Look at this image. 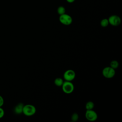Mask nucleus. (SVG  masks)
<instances>
[{"mask_svg":"<svg viewBox=\"0 0 122 122\" xmlns=\"http://www.w3.org/2000/svg\"><path fill=\"white\" fill-rule=\"evenodd\" d=\"M110 24L113 26H118L121 23V18L116 15H112L108 19Z\"/></svg>","mask_w":122,"mask_h":122,"instance_id":"obj_6","label":"nucleus"},{"mask_svg":"<svg viewBox=\"0 0 122 122\" xmlns=\"http://www.w3.org/2000/svg\"><path fill=\"white\" fill-rule=\"evenodd\" d=\"M57 13H58V14L61 15L65 13L66 10H65V8L63 6H60L58 7V8H57Z\"/></svg>","mask_w":122,"mask_h":122,"instance_id":"obj_12","label":"nucleus"},{"mask_svg":"<svg viewBox=\"0 0 122 122\" xmlns=\"http://www.w3.org/2000/svg\"><path fill=\"white\" fill-rule=\"evenodd\" d=\"M4 103V100L3 97L0 95V107H1Z\"/></svg>","mask_w":122,"mask_h":122,"instance_id":"obj_16","label":"nucleus"},{"mask_svg":"<svg viewBox=\"0 0 122 122\" xmlns=\"http://www.w3.org/2000/svg\"><path fill=\"white\" fill-rule=\"evenodd\" d=\"M24 104L22 103H18L14 108V112L16 114H20L22 113Z\"/></svg>","mask_w":122,"mask_h":122,"instance_id":"obj_8","label":"nucleus"},{"mask_svg":"<svg viewBox=\"0 0 122 122\" xmlns=\"http://www.w3.org/2000/svg\"><path fill=\"white\" fill-rule=\"evenodd\" d=\"M76 76V73L75 71L71 69L66 71L63 74L64 79L66 81H73Z\"/></svg>","mask_w":122,"mask_h":122,"instance_id":"obj_7","label":"nucleus"},{"mask_svg":"<svg viewBox=\"0 0 122 122\" xmlns=\"http://www.w3.org/2000/svg\"><path fill=\"white\" fill-rule=\"evenodd\" d=\"M64 81L62 79H61V78H57L54 80V84L56 86H58V87H60L61 86L63 83Z\"/></svg>","mask_w":122,"mask_h":122,"instance_id":"obj_9","label":"nucleus"},{"mask_svg":"<svg viewBox=\"0 0 122 122\" xmlns=\"http://www.w3.org/2000/svg\"><path fill=\"white\" fill-rule=\"evenodd\" d=\"M94 103L92 101L88 102L85 104V108L86 110H92L93 108H94Z\"/></svg>","mask_w":122,"mask_h":122,"instance_id":"obj_10","label":"nucleus"},{"mask_svg":"<svg viewBox=\"0 0 122 122\" xmlns=\"http://www.w3.org/2000/svg\"><path fill=\"white\" fill-rule=\"evenodd\" d=\"M36 112V107L32 104H26L24 105L22 113L27 116H31L35 114Z\"/></svg>","mask_w":122,"mask_h":122,"instance_id":"obj_1","label":"nucleus"},{"mask_svg":"<svg viewBox=\"0 0 122 122\" xmlns=\"http://www.w3.org/2000/svg\"><path fill=\"white\" fill-rule=\"evenodd\" d=\"M59 19L60 22L64 25H69L72 22V17L66 13L60 15Z\"/></svg>","mask_w":122,"mask_h":122,"instance_id":"obj_4","label":"nucleus"},{"mask_svg":"<svg viewBox=\"0 0 122 122\" xmlns=\"http://www.w3.org/2000/svg\"><path fill=\"white\" fill-rule=\"evenodd\" d=\"M79 119V115L77 113H74L71 116V120L72 122H76Z\"/></svg>","mask_w":122,"mask_h":122,"instance_id":"obj_14","label":"nucleus"},{"mask_svg":"<svg viewBox=\"0 0 122 122\" xmlns=\"http://www.w3.org/2000/svg\"><path fill=\"white\" fill-rule=\"evenodd\" d=\"M62 90L63 92L66 94H70L72 93L74 89V86L71 81H66L63 82L62 86Z\"/></svg>","mask_w":122,"mask_h":122,"instance_id":"obj_2","label":"nucleus"},{"mask_svg":"<svg viewBox=\"0 0 122 122\" xmlns=\"http://www.w3.org/2000/svg\"><path fill=\"white\" fill-rule=\"evenodd\" d=\"M75 0H66V1H67V2L70 3H73V2L75 1Z\"/></svg>","mask_w":122,"mask_h":122,"instance_id":"obj_17","label":"nucleus"},{"mask_svg":"<svg viewBox=\"0 0 122 122\" xmlns=\"http://www.w3.org/2000/svg\"><path fill=\"white\" fill-rule=\"evenodd\" d=\"M109 24L108 19L106 18L103 19L100 22V25L102 27H106Z\"/></svg>","mask_w":122,"mask_h":122,"instance_id":"obj_11","label":"nucleus"},{"mask_svg":"<svg viewBox=\"0 0 122 122\" xmlns=\"http://www.w3.org/2000/svg\"><path fill=\"white\" fill-rule=\"evenodd\" d=\"M102 74L105 78L111 79L114 76L115 74V71L110 66H107L103 69Z\"/></svg>","mask_w":122,"mask_h":122,"instance_id":"obj_3","label":"nucleus"},{"mask_svg":"<svg viewBox=\"0 0 122 122\" xmlns=\"http://www.w3.org/2000/svg\"><path fill=\"white\" fill-rule=\"evenodd\" d=\"M4 115V111L3 109L0 107V119L2 118Z\"/></svg>","mask_w":122,"mask_h":122,"instance_id":"obj_15","label":"nucleus"},{"mask_svg":"<svg viewBox=\"0 0 122 122\" xmlns=\"http://www.w3.org/2000/svg\"><path fill=\"white\" fill-rule=\"evenodd\" d=\"M119 62L118 61H117L116 60H113V61H111V62H110V66L115 70L119 67Z\"/></svg>","mask_w":122,"mask_h":122,"instance_id":"obj_13","label":"nucleus"},{"mask_svg":"<svg viewBox=\"0 0 122 122\" xmlns=\"http://www.w3.org/2000/svg\"><path fill=\"white\" fill-rule=\"evenodd\" d=\"M85 116L86 119L90 122L95 121L98 118L97 113L93 110H86Z\"/></svg>","mask_w":122,"mask_h":122,"instance_id":"obj_5","label":"nucleus"}]
</instances>
